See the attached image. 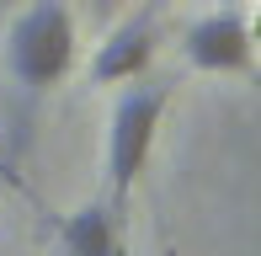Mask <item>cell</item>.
<instances>
[{"instance_id":"obj_1","label":"cell","mask_w":261,"mask_h":256,"mask_svg":"<svg viewBox=\"0 0 261 256\" xmlns=\"http://www.w3.org/2000/svg\"><path fill=\"white\" fill-rule=\"evenodd\" d=\"M69 64H75V21H69V11L59 0L27 6L6 38V69L27 91H43L54 80H64Z\"/></svg>"},{"instance_id":"obj_2","label":"cell","mask_w":261,"mask_h":256,"mask_svg":"<svg viewBox=\"0 0 261 256\" xmlns=\"http://www.w3.org/2000/svg\"><path fill=\"white\" fill-rule=\"evenodd\" d=\"M165 101H171L165 86H128L117 96V107H112V128H107V187H112L117 208L134 192V176L149 160V144H155Z\"/></svg>"},{"instance_id":"obj_3","label":"cell","mask_w":261,"mask_h":256,"mask_svg":"<svg viewBox=\"0 0 261 256\" xmlns=\"http://www.w3.org/2000/svg\"><path fill=\"white\" fill-rule=\"evenodd\" d=\"M187 64L208 69V75H245L256 64L251 21L240 11H213V16L187 27Z\"/></svg>"},{"instance_id":"obj_4","label":"cell","mask_w":261,"mask_h":256,"mask_svg":"<svg viewBox=\"0 0 261 256\" xmlns=\"http://www.w3.org/2000/svg\"><path fill=\"white\" fill-rule=\"evenodd\" d=\"M149 54H155V27H149V16H134V21H123V27L101 43L96 64H91V80H101V86H112V80H139L144 64H149Z\"/></svg>"},{"instance_id":"obj_5","label":"cell","mask_w":261,"mask_h":256,"mask_svg":"<svg viewBox=\"0 0 261 256\" xmlns=\"http://www.w3.org/2000/svg\"><path fill=\"white\" fill-rule=\"evenodd\" d=\"M64 256H117V219L107 203H86L59 224Z\"/></svg>"}]
</instances>
